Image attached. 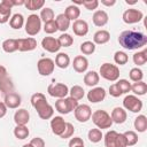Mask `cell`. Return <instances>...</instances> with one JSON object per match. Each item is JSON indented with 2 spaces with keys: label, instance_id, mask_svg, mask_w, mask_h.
<instances>
[{
  "label": "cell",
  "instance_id": "cell-1",
  "mask_svg": "<svg viewBox=\"0 0 147 147\" xmlns=\"http://www.w3.org/2000/svg\"><path fill=\"white\" fill-rule=\"evenodd\" d=\"M118 42L125 49H139L147 44V36L139 31L125 30L118 36Z\"/></svg>",
  "mask_w": 147,
  "mask_h": 147
},
{
  "label": "cell",
  "instance_id": "cell-2",
  "mask_svg": "<svg viewBox=\"0 0 147 147\" xmlns=\"http://www.w3.org/2000/svg\"><path fill=\"white\" fill-rule=\"evenodd\" d=\"M92 122L98 129H109L113 125V121L110 118V115L102 109H98L91 115Z\"/></svg>",
  "mask_w": 147,
  "mask_h": 147
},
{
  "label": "cell",
  "instance_id": "cell-3",
  "mask_svg": "<svg viewBox=\"0 0 147 147\" xmlns=\"http://www.w3.org/2000/svg\"><path fill=\"white\" fill-rule=\"evenodd\" d=\"M78 101L72 99L71 96H67V98H62V99H57L55 101V109L56 111H59L60 114L67 115L71 111H74L77 106H78Z\"/></svg>",
  "mask_w": 147,
  "mask_h": 147
},
{
  "label": "cell",
  "instance_id": "cell-4",
  "mask_svg": "<svg viewBox=\"0 0 147 147\" xmlns=\"http://www.w3.org/2000/svg\"><path fill=\"white\" fill-rule=\"evenodd\" d=\"M103 139L106 147H127L123 133H118L114 130L108 131Z\"/></svg>",
  "mask_w": 147,
  "mask_h": 147
},
{
  "label": "cell",
  "instance_id": "cell-5",
  "mask_svg": "<svg viewBox=\"0 0 147 147\" xmlns=\"http://www.w3.org/2000/svg\"><path fill=\"white\" fill-rule=\"evenodd\" d=\"M99 76H101L106 80L116 82L119 78V68L116 64H111V63L106 62V63L101 64Z\"/></svg>",
  "mask_w": 147,
  "mask_h": 147
},
{
  "label": "cell",
  "instance_id": "cell-6",
  "mask_svg": "<svg viewBox=\"0 0 147 147\" xmlns=\"http://www.w3.org/2000/svg\"><path fill=\"white\" fill-rule=\"evenodd\" d=\"M41 29V20L37 14H31L25 21V32L29 36H36Z\"/></svg>",
  "mask_w": 147,
  "mask_h": 147
},
{
  "label": "cell",
  "instance_id": "cell-7",
  "mask_svg": "<svg viewBox=\"0 0 147 147\" xmlns=\"http://www.w3.org/2000/svg\"><path fill=\"white\" fill-rule=\"evenodd\" d=\"M123 107L125 110H129L131 113H139L142 109V101L137 95L129 94L123 100Z\"/></svg>",
  "mask_w": 147,
  "mask_h": 147
},
{
  "label": "cell",
  "instance_id": "cell-8",
  "mask_svg": "<svg viewBox=\"0 0 147 147\" xmlns=\"http://www.w3.org/2000/svg\"><path fill=\"white\" fill-rule=\"evenodd\" d=\"M47 92L51 96L56 99L67 98L69 94V87L63 83H56V84H49L47 87Z\"/></svg>",
  "mask_w": 147,
  "mask_h": 147
},
{
  "label": "cell",
  "instance_id": "cell-9",
  "mask_svg": "<svg viewBox=\"0 0 147 147\" xmlns=\"http://www.w3.org/2000/svg\"><path fill=\"white\" fill-rule=\"evenodd\" d=\"M54 68H55V63L49 57H42L37 62V69L39 75L41 76H49L51 74H53Z\"/></svg>",
  "mask_w": 147,
  "mask_h": 147
},
{
  "label": "cell",
  "instance_id": "cell-10",
  "mask_svg": "<svg viewBox=\"0 0 147 147\" xmlns=\"http://www.w3.org/2000/svg\"><path fill=\"white\" fill-rule=\"evenodd\" d=\"M122 18H123L124 23H126V24H134V23L140 22V21L144 18V14H142V11L139 10V9L129 8V9H126V10L123 13Z\"/></svg>",
  "mask_w": 147,
  "mask_h": 147
},
{
  "label": "cell",
  "instance_id": "cell-11",
  "mask_svg": "<svg viewBox=\"0 0 147 147\" xmlns=\"http://www.w3.org/2000/svg\"><path fill=\"white\" fill-rule=\"evenodd\" d=\"M74 114H75V118L80 122V123H85L87 122L90 118H91V115H92V109L88 105H78L77 108L74 110Z\"/></svg>",
  "mask_w": 147,
  "mask_h": 147
},
{
  "label": "cell",
  "instance_id": "cell-12",
  "mask_svg": "<svg viewBox=\"0 0 147 147\" xmlns=\"http://www.w3.org/2000/svg\"><path fill=\"white\" fill-rule=\"evenodd\" d=\"M13 7V0H2L0 2V24H5L10 20Z\"/></svg>",
  "mask_w": 147,
  "mask_h": 147
},
{
  "label": "cell",
  "instance_id": "cell-13",
  "mask_svg": "<svg viewBox=\"0 0 147 147\" xmlns=\"http://www.w3.org/2000/svg\"><path fill=\"white\" fill-rule=\"evenodd\" d=\"M106 90L103 87H93L87 92V100L92 103H98L105 100L106 98Z\"/></svg>",
  "mask_w": 147,
  "mask_h": 147
},
{
  "label": "cell",
  "instance_id": "cell-14",
  "mask_svg": "<svg viewBox=\"0 0 147 147\" xmlns=\"http://www.w3.org/2000/svg\"><path fill=\"white\" fill-rule=\"evenodd\" d=\"M37 47V40L33 37L20 38L17 39V51L20 52H30Z\"/></svg>",
  "mask_w": 147,
  "mask_h": 147
},
{
  "label": "cell",
  "instance_id": "cell-15",
  "mask_svg": "<svg viewBox=\"0 0 147 147\" xmlns=\"http://www.w3.org/2000/svg\"><path fill=\"white\" fill-rule=\"evenodd\" d=\"M41 46L45 51L49 52V53H56L60 51L61 46L59 44V40L54 37H45L41 40Z\"/></svg>",
  "mask_w": 147,
  "mask_h": 147
},
{
  "label": "cell",
  "instance_id": "cell-16",
  "mask_svg": "<svg viewBox=\"0 0 147 147\" xmlns=\"http://www.w3.org/2000/svg\"><path fill=\"white\" fill-rule=\"evenodd\" d=\"M65 125H67V122L64 121L63 117L61 116H54L51 121V129H52V132L55 134V136H61L65 129Z\"/></svg>",
  "mask_w": 147,
  "mask_h": 147
},
{
  "label": "cell",
  "instance_id": "cell-17",
  "mask_svg": "<svg viewBox=\"0 0 147 147\" xmlns=\"http://www.w3.org/2000/svg\"><path fill=\"white\" fill-rule=\"evenodd\" d=\"M3 102L6 105L7 108L9 109H16L21 106V102H22V99H21V95L17 94L16 92H10L8 94L5 95V99H3Z\"/></svg>",
  "mask_w": 147,
  "mask_h": 147
},
{
  "label": "cell",
  "instance_id": "cell-18",
  "mask_svg": "<svg viewBox=\"0 0 147 147\" xmlns=\"http://www.w3.org/2000/svg\"><path fill=\"white\" fill-rule=\"evenodd\" d=\"M31 105H32V107L37 110V113L38 111H40L42 108H45L47 105H48V101L46 100V96L42 94V93H40V92H37V93H34L32 96H31Z\"/></svg>",
  "mask_w": 147,
  "mask_h": 147
},
{
  "label": "cell",
  "instance_id": "cell-19",
  "mask_svg": "<svg viewBox=\"0 0 147 147\" xmlns=\"http://www.w3.org/2000/svg\"><path fill=\"white\" fill-rule=\"evenodd\" d=\"M72 31L78 37L86 36L87 32H88V24H87V22L84 21V20H80V18L74 21V23H72Z\"/></svg>",
  "mask_w": 147,
  "mask_h": 147
},
{
  "label": "cell",
  "instance_id": "cell-20",
  "mask_svg": "<svg viewBox=\"0 0 147 147\" xmlns=\"http://www.w3.org/2000/svg\"><path fill=\"white\" fill-rule=\"evenodd\" d=\"M74 70L78 74H84L88 68V60L84 55H77L72 62Z\"/></svg>",
  "mask_w": 147,
  "mask_h": 147
},
{
  "label": "cell",
  "instance_id": "cell-21",
  "mask_svg": "<svg viewBox=\"0 0 147 147\" xmlns=\"http://www.w3.org/2000/svg\"><path fill=\"white\" fill-rule=\"evenodd\" d=\"M110 118L113 121V123H116V124H123L126 118H127V114H126V110L122 107H115L113 110H111V114H110Z\"/></svg>",
  "mask_w": 147,
  "mask_h": 147
},
{
  "label": "cell",
  "instance_id": "cell-22",
  "mask_svg": "<svg viewBox=\"0 0 147 147\" xmlns=\"http://www.w3.org/2000/svg\"><path fill=\"white\" fill-rule=\"evenodd\" d=\"M30 121V114L26 109H18L15 111L14 114V122L16 123V125H26Z\"/></svg>",
  "mask_w": 147,
  "mask_h": 147
},
{
  "label": "cell",
  "instance_id": "cell-23",
  "mask_svg": "<svg viewBox=\"0 0 147 147\" xmlns=\"http://www.w3.org/2000/svg\"><path fill=\"white\" fill-rule=\"evenodd\" d=\"M108 20H109V16L105 10H96L92 16V21H93L94 25L99 26V28L105 26L108 23Z\"/></svg>",
  "mask_w": 147,
  "mask_h": 147
},
{
  "label": "cell",
  "instance_id": "cell-24",
  "mask_svg": "<svg viewBox=\"0 0 147 147\" xmlns=\"http://www.w3.org/2000/svg\"><path fill=\"white\" fill-rule=\"evenodd\" d=\"M110 39V33L107 30H99L94 33L93 36V42L98 45H103L107 44Z\"/></svg>",
  "mask_w": 147,
  "mask_h": 147
},
{
  "label": "cell",
  "instance_id": "cell-25",
  "mask_svg": "<svg viewBox=\"0 0 147 147\" xmlns=\"http://www.w3.org/2000/svg\"><path fill=\"white\" fill-rule=\"evenodd\" d=\"M54 63L60 69H67L70 64V57L67 53H57V55L55 56Z\"/></svg>",
  "mask_w": 147,
  "mask_h": 147
},
{
  "label": "cell",
  "instance_id": "cell-26",
  "mask_svg": "<svg viewBox=\"0 0 147 147\" xmlns=\"http://www.w3.org/2000/svg\"><path fill=\"white\" fill-rule=\"evenodd\" d=\"M100 80V76L96 71H87L84 76V83L86 86L93 87L95 86Z\"/></svg>",
  "mask_w": 147,
  "mask_h": 147
},
{
  "label": "cell",
  "instance_id": "cell-27",
  "mask_svg": "<svg viewBox=\"0 0 147 147\" xmlns=\"http://www.w3.org/2000/svg\"><path fill=\"white\" fill-rule=\"evenodd\" d=\"M55 22H56V25H57V29L62 32H65L69 26H70V20L62 13V14H59L56 16V18H54Z\"/></svg>",
  "mask_w": 147,
  "mask_h": 147
},
{
  "label": "cell",
  "instance_id": "cell-28",
  "mask_svg": "<svg viewBox=\"0 0 147 147\" xmlns=\"http://www.w3.org/2000/svg\"><path fill=\"white\" fill-rule=\"evenodd\" d=\"M63 14L70 20V22L71 21H76V20H78V17L80 15V9L76 5H70V6H68L65 8V10H64Z\"/></svg>",
  "mask_w": 147,
  "mask_h": 147
},
{
  "label": "cell",
  "instance_id": "cell-29",
  "mask_svg": "<svg viewBox=\"0 0 147 147\" xmlns=\"http://www.w3.org/2000/svg\"><path fill=\"white\" fill-rule=\"evenodd\" d=\"M134 129L138 131V132H145L147 130V117L145 115H138L136 118H134Z\"/></svg>",
  "mask_w": 147,
  "mask_h": 147
},
{
  "label": "cell",
  "instance_id": "cell-30",
  "mask_svg": "<svg viewBox=\"0 0 147 147\" xmlns=\"http://www.w3.org/2000/svg\"><path fill=\"white\" fill-rule=\"evenodd\" d=\"M9 25H10V28H13L15 30H20L24 25V17H23V15L18 14V13L14 14L10 17V20H9Z\"/></svg>",
  "mask_w": 147,
  "mask_h": 147
},
{
  "label": "cell",
  "instance_id": "cell-31",
  "mask_svg": "<svg viewBox=\"0 0 147 147\" xmlns=\"http://www.w3.org/2000/svg\"><path fill=\"white\" fill-rule=\"evenodd\" d=\"M2 49L6 53H14L17 51V39L8 38L2 41Z\"/></svg>",
  "mask_w": 147,
  "mask_h": 147
},
{
  "label": "cell",
  "instance_id": "cell-32",
  "mask_svg": "<svg viewBox=\"0 0 147 147\" xmlns=\"http://www.w3.org/2000/svg\"><path fill=\"white\" fill-rule=\"evenodd\" d=\"M14 91V84L10 78L5 77L0 80V92H2L5 95Z\"/></svg>",
  "mask_w": 147,
  "mask_h": 147
},
{
  "label": "cell",
  "instance_id": "cell-33",
  "mask_svg": "<svg viewBox=\"0 0 147 147\" xmlns=\"http://www.w3.org/2000/svg\"><path fill=\"white\" fill-rule=\"evenodd\" d=\"M131 91L134 93V95H145L147 92V84L145 82H137L131 85Z\"/></svg>",
  "mask_w": 147,
  "mask_h": 147
},
{
  "label": "cell",
  "instance_id": "cell-34",
  "mask_svg": "<svg viewBox=\"0 0 147 147\" xmlns=\"http://www.w3.org/2000/svg\"><path fill=\"white\" fill-rule=\"evenodd\" d=\"M29 134H30V131L26 125H16L14 129V136L20 140L26 139Z\"/></svg>",
  "mask_w": 147,
  "mask_h": 147
},
{
  "label": "cell",
  "instance_id": "cell-35",
  "mask_svg": "<svg viewBox=\"0 0 147 147\" xmlns=\"http://www.w3.org/2000/svg\"><path fill=\"white\" fill-rule=\"evenodd\" d=\"M84 95H85V91H84V88L82 87V86H79V85H74L70 90H69V96H71L72 99H75V100H82L83 98H84Z\"/></svg>",
  "mask_w": 147,
  "mask_h": 147
},
{
  "label": "cell",
  "instance_id": "cell-36",
  "mask_svg": "<svg viewBox=\"0 0 147 147\" xmlns=\"http://www.w3.org/2000/svg\"><path fill=\"white\" fill-rule=\"evenodd\" d=\"M132 60H133L134 64H137L138 67L146 64V62H147V51L144 49V51H140V52L134 53Z\"/></svg>",
  "mask_w": 147,
  "mask_h": 147
},
{
  "label": "cell",
  "instance_id": "cell-37",
  "mask_svg": "<svg viewBox=\"0 0 147 147\" xmlns=\"http://www.w3.org/2000/svg\"><path fill=\"white\" fill-rule=\"evenodd\" d=\"M87 138H88V140H90L91 142L96 144V142L101 141V139L103 138V134H102V132H101L100 129L95 127V129H91V130L88 131V133H87Z\"/></svg>",
  "mask_w": 147,
  "mask_h": 147
},
{
  "label": "cell",
  "instance_id": "cell-38",
  "mask_svg": "<svg viewBox=\"0 0 147 147\" xmlns=\"http://www.w3.org/2000/svg\"><path fill=\"white\" fill-rule=\"evenodd\" d=\"M45 5V1L44 0H25V3L24 6L26 7V9L33 11V10H38V9H41Z\"/></svg>",
  "mask_w": 147,
  "mask_h": 147
},
{
  "label": "cell",
  "instance_id": "cell-39",
  "mask_svg": "<svg viewBox=\"0 0 147 147\" xmlns=\"http://www.w3.org/2000/svg\"><path fill=\"white\" fill-rule=\"evenodd\" d=\"M80 52L84 54V55H91L95 52V44L93 41H84L80 44Z\"/></svg>",
  "mask_w": 147,
  "mask_h": 147
},
{
  "label": "cell",
  "instance_id": "cell-40",
  "mask_svg": "<svg viewBox=\"0 0 147 147\" xmlns=\"http://www.w3.org/2000/svg\"><path fill=\"white\" fill-rule=\"evenodd\" d=\"M40 20L44 22V23H47V22H51L54 20V11L52 8L49 7H46V8H42L41 11H40V15H39Z\"/></svg>",
  "mask_w": 147,
  "mask_h": 147
},
{
  "label": "cell",
  "instance_id": "cell-41",
  "mask_svg": "<svg viewBox=\"0 0 147 147\" xmlns=\"http://www.w3.org/2000/svg\"><path fill=\"white\" fill-rule=\"evenodd\" d=\"M124 138H125V141H126V146L127 147H131V146H134L137 142H138V134L134 132V131H126L123 133Z\"/></svg>",
  "mask_w": 147,
  "mask_h": 147
},
{
  "label": "cell",
  "instance_id": "cell-42",
  "mask_svg": "<svg viewBox=\"0 0 147 147\" xmlns=\"http://www.w3.org/2000/svg\"><path fill=\"white\" fill-rule=\"evenodd\" d=\"M114 61L116 64H119V65H124L127 63L129 61V56L125 52L123 51H117L115 54H114Z\"/></svg>",
  "mask_w": 147,
  "mask_h": 147
},
{
  "label": "cell",
  "instance_id": "cell-43",
  "mask_svg": "<svg viewBox=\"0 0 147 147\" xmlns=\"http://www.w3.org/2000/svg\"><path fill=\"white\" fill-rule=\"evenodd\" d=\"M129 77H130V79H131L132 82H134V83L141 82L142 78H144V72H142L141 69H139L138 67H136V68H132V69L130 70Z\"/></svg>",
  "mask_w": 147,
  "mask_h": 147
},
{
  "label": "cell",
  "instance_id": "cell-44",
  "mask_svg": "<svg viewBox=\"0 0 147 147\" xmlns=\"http://www.w3.org/2000/svg\"><path fill=\"white\" fill-rule=\"evenodd\" d=\"M57 40H59V44L61 47H69L74 44V38L69 33H62L57 38Z\"/></svg>",
  "mask_w": 147,
  "mask_h": 147
},
{
  "label": "cell",
  "instance_id": "cell-45",
  "mask_svg": "<svg viewBox=\"0 0 147 147\" xmlns=\"http://www.w3.org/2000/svg\"><path fill=\"white\" fill-rule=\"evenodd\" d=\"M116 85L119 88V91L122 92V94L129 93L131 91V83L129 80H126V79H119V80H117Z\"/></svg>",
  "mask_w": 147,
  "mask_h": 147
},
{
  "label": "cell",
  "instance_id": "cell-46",
  "mask_svg": "<svg viewBox=\"0 0 147 147\" xmlns=\"http://www.w3.org/2000/svg\"><path fill=\"white\" fill-rule=\"evenodd\" d=\"M44 31H45L46 33H48V34H53V33H55L56 31H59L55 20L45 23V24H44Z\"/></svg>",
  "mask_w": 147,
  "mask_h": 147
},
{
  "label": "cell",
  "instance_id": "cell-47",
  "mask_svg": "<svg viewBox=\"0 0 147 147\" xmlns=\"http://www.w3.org/2000/svg\"><path fill=\"white\" fill-rule=\"evenodd\" d=\"M74 132H75V127L71 123L67 122V125H65V129L63 131V133L60 136V138L62 139H68V138H71L74 136Z\"/></svg>",
  "mask_w": 147,
  "mask_h": 147
},
{
  "label": "cell",
  "instance_id": "cell-48",
  "mask_svg": "<svg viewBox=\"0 0 147 147\" xmlns=\"http://www.w3.org/2000/svg\"><path fill=\"white\" fill-rule=\"evenodd\" d=\"M83 6H84L87 10H94V9L98 8L99 1H98V0H86V1H83Z\"/></svg>",
  "mask_w": 147,
  "mask_h": 147
},
{
  "label": "cell",
  "instance_id": "cell-49",
  "mask_svg": "<svg viewBox=\"0 0 147 147\" xmlns=\"http://www.w3.org/2000/svg\"><path fill=\"white\" fill-rule=\"evenodd\" d=\"M69 147H79V146H84V141L80 137H74L70 139L69 141Z\"/></svg>",
  "mask_w": 147,
  "mask_h": 147
},
{
  "label": "cell",
  "instance_id": "cell-50",
  "mask_svg": "<svg viewBox=\"0 0 147 147\" xmlns=\"http://www.w3.org/2000/svg\"><path fill=\"white\" fill-rule=\"evenodd\" d=\"M109 94H110L111 96H114V98H118V96L122 95V92H121L119 88L117 87L116 83H114L113 85L109 86Z\"/></svg>",
  "mask_w": 147,
  "mask_h": 147
},
{
  "label": "cell",
  "instance_id": "cell-51",
  "mask_svg": "<svg viewBox=\"0 0 147 147\" xmlns=\"http://www.w3.org/2000/svg\"><path fill=\"white\" fill-rule=\"evenodd\" d=\"M30 145H31L32 147H45V141H44L42 138H40V137H36V138L31 139Z\"/></svg>",
  "mask_w": 147,
  "mask_h": 147
},
{
  "label": "cell",
  "instance_id": "cell-52",
  "mask_svg": "<svg viewBox=\"0 0 147 147\" xmlns=\"http://www.w3.org/2000/svg\"><path fill=\"white\" fill-rule=\"evenodd\" d=\"M7 107H6V105H5V102H0V118H2V117H5L6 116V114H7Z\"/></svg>",
  "mask_w": 147,
  "mask_h": 147
},
{
  "label": "cell",
  "instance_id": "cell-53",
  "mask_svg": "<svg viewBox=\"0 0 147 147\" xmlns=\"http://www.w3.org/2000/svg\"><path fill=\"white\" fill-rule=\"evenodd\" d=\"M101 3L103 6H107V7H111L116 3V0H101Z\"/></svg>",
  "mask_w": 147,
  "mask_h": 147
},
{
  "label": "cell",
  "instance_id": "cell-54",
  "mask_svg": "<svg viewBox=\"0 0 147 147\" xmlns=\"http://www.w3.org/2000/svg\"><path fill=\"white\" fill-rule=\"evenodd\" d=\"M5 77H7V69L3 65L0 64V80L2 78H5Z\"/></svg>",
  "mask_w": 147,
  "mask_h": 147
},
{
  "label": "cell",
  "instance_id": "cell-55",
  "mask_svg": "<svg viewBox=\"0 0 147 147\" xmlns=\"http://www.w3.org/2000/svg\"><path fill=\"white\" fill-rule=\"evenodd\" d=\"M14 6H22L25 3V0H13Z\"/></svg>",
  "mask_w": 147,
  "mask_h": 147
},
{
  "label": "cell",
  "instance_id": "cell-56",
  "mask_svg": "<svg viewBox=\"0 0 147 147\" xmlns=\"http://www.w3.org/2000/svg\"><path fill=\"white\" fill-rule=\"evenodd\" d=\"M22 147H32V146H31L30 144H25V145H23Z\"/></svg>",
  "mask_w": 147,
  "mask_h": 147
},
{
  "label": "cell",
  "instance_id": "cell-57",
  "mask_svg": "<svg viewBox=\"0 0 147 147\" xmlns=\"http://www.w3.org/2000/svg\"><path fill=\"white\" fill-rule=\"evenodd\" d=\"M79 147H84V146H79Z\"/></svg>",
  "mask_w": 147,
  "mask_h": 147
}]
</instances>
